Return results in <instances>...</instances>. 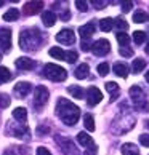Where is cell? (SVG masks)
<instances>
[{"label": "cell", "mask_w": 149, "mask_h": 155, "mask_svg": "<svg viewBox=\"0 0 149 155\" xmlns=\"http://www.w3.org/2000/svg\"><path fill=\"white\" fill-rule=\"evenodd\" d=\"M50 56L61 61V59H66V51H63L59 47H53V48H50Z\"/></svg>", "instance_id": "24"}, {"label": "cell", "mask_w": 149, "mask_h": 155, "mask_svg": "<svg viewBox=\"0 0 149 155\" xmlns=\"http://www.w3.org/2000/svg\"><path fill=\"white\" fill-rule=\"evenodd\" d=\"M88 71H90V67H88V64H80L77 69H76V72H74V75H76V78H79V80H82V78H85V77H88Z\"/></svg>", "instance_id": "19"}, {"label": "cell", "mask_w": 149, "mask_h": 155, "mask_svg": "<svg viewBox=\"0 0 149 155\" xmlns=\"http://www.w3.org/2000/svg\"><path fill=\"white\" fill-rule=\"evenodd\" d=\"M31 90H32V85L29 82H19V83H16L15 85V94L18 96V97H26L27 94L31 93Z\"/></svg>", "instance_id": "11"}, {"label": "cell", "mask_w": 149, "mask_h": 155, "mask_svg": "<svg viewBox=\"0 0 149 155\" xmlns=\"http://www.w3.org/2000/svg\"><path fill=\"white\" fill-rule=\"evenodd\" d=\"M11 48V31L10 29H0V50L10 51Z\"/></svg>", "instance_id": "10"}, {"label": "cell", "mask_w": 149, "mask_h": 155, "mask_svg": "<svg viewBox=\"0 0 149 155\" xmlns=\"http://www.w3.org/2000/svg\"><path fill=\"white\" fill-rule=\"evenodd\" d=\"M91 47H93V43H90L88 40H82V45H80V48H82L83 51H90Z\"/></svg>", "instance_id": "38"}, {"label": "cell", "mask_w": 149, "mask_h": 155, "mask_svg": "<svg viewBox=\"0 0 149 155\" xmlns=\"http://www.w3.org/2000/svg\"><path fill=\"white\" fill-rule=\"evenodd\" d=\"M122 153L124 155H140V150H138V147H136L135 144L127 142V144L122 146Z\"/></svg>", "instance_id": "21"}, {"label": "cell", "mask_w": 149, "mask_h": 155, "mask_svg": "<svg viewBox=\"0 0 149 155\" xmlns=\"http://www.w3.org/2000/svg\"><path fill=\"white\" fill-rule=\"evenodd\" d=\"M37 155H51L47 147H37Z\"/></svg>", "instance_id": "41"}, {"label": "cell", "mask_w": 149, "mask_h": 155, "mask_svg": "<svg viewBox=\"0 0 149 155\" xmlns=\"http://www.w3.org/2000/svg\"><path fill=\"white\" fill-rule=\"evenodd\" d=\"M77 141H79V144L82 146V147H85V150H90V149H95L96 147L93 139H91V136L87 134L85 131H80V133L77 134Z\"/></svg>", "instance_id": "12"}, {"label": "cell", "mask_w": 149, "mask_h": 155, "mask_svg": "<svg viewBox=\"0 0 149 155\" xmlns=\"http://www.w3.org/2000/svg\"><path fill=\"white\" fill-rule=\"evenodd\" d=\"M42 22L47 27H51V26H55V22H56V15L53 13V11H43L42 13Z\"/></svg>", "instance_id": "16"}, {"label": "cell", "mask_w": 149, "mask_h": 155, "mask_svg": "<svg viewBox=\"0 0 149 155\" xmlns=\"http://www.w3.org/2000/svg\"><path fill=\"white\" fill-rule=\"evenodd\" d=\"M42 45V34L37 29H26L19 35V47L24 51H34Z\"/></svg>", "instance_id": "2"}, {"label": "cell", "mask_w": 149, "mask_h": 155, "mask_svg": "<svg viewBox=\"0 0 149 155\" xmlns=\"http://www.w3.org/2000/svg\"><path fill=\"white\" fill-rule=\"evenodd\" d=\"M146 82H147V83H149V71H147V72H146Z\"/></svg>", "instance_id": "46"}, {"label": "cell", "mask_w": 149, "mask_h": 155, "mask_svg": "<svg viewBox=\"0 0 149 155\" xmlns=\"http://www.w3.org/2000/svg\"><path fill=\"white\" fill-rule=\"evenodd\" d=\"M131 7H133V3H131V2H125V3H122V11H124V13H128V11L131 10Z\"/></svg>", "instance_id": "40"}, {"label": "cell", "mask_w": 149, "mask_h": 155, "mask_svg": "<svg viewBox=\"0 0 149 155\" xmlns=\"http://www.w3.org/2000/svg\"><path fill=\"white\" fill-rule=\"evenodd\" d=\"M77 58H79V56H77L76 51H67V53H66V61L69 62V64L76 62V61H77Z\"/></svg>", "instance_id": "35"}, {"label": "cell", "mask_w": 149, "mask_h": 155, "mask_svg": "<svg viewBox=\"0 0 149 155\" xmlns=\"http://www.w3.org/2000/svg\"><path fill=\"white\" fill-rule=\"evenodd\" d=\"M114 26L119 29V32H124V31L128 29V24H127V21H125L124 18H116L114 19Z\"/></svg>", "instance_id": "29"}, {"label": "cell", "mask_w": 149, "mask_h": 155, "mask_svg": "<svg viewBox=\"0 0 149 155\" xmlns=\"http://www.w3.org/2000/svg\"><path fill=\"white\" fill-rule=\"evenodd\" d=\"M69 18H71V13H69V11H64V13L61 15V19H63V21H67Z\"/></svg>", "instance_id": "43"}, {"label": "cell", "mask_w": 149, "mask_h": 155, "mask_svg": "<svg viewBox=\"0 0 149 155\" xmlns=\"http://www.w3.org/2000/svg\"><path fill=\"white\" fill-rule=\"evenodd\" d=\"M10 78H11V72L8 71L7 67L0 66V85H3L5 82H8Z\"/></svg>", "instance_id": "27"}, {"label": "cell", "mask_w": 149, "mask_h": 155, "mask_svg": "<svg viewBox=\"0 0 149 155\" xmlns=\"http://www.w3.org/2000/svg\"><path fill=\"white\" fill-rule=\"evenodd\" d=\"M119 51H120V54H122V56H125V58H131V54H133L131 48H128V47H122Z\"/></svg>", "instance_id": "37"}, {"label": "cell", "mask_w": 149, "mask_h": 155, "mask_svg": "<svg viewBox=\"0 0 149 155\" xmlns=\"http://www.w3.org/2000/svg\"><path fill=\"white\" fill-rule=\"evenodd\" d=\"M2 5H3V0H0V7H2Z\"/></svg>", "instance_id": "49"}, {"label": "cell", "mask_w": 149, "mask_h": 155, "mask_svg": "<svg viewBox=\"0 0 149 155\" xmlns=\"http://www.w3.org/2000/svg\"><path fill=\"white\" fill-rule=\"evenodd\" d=\"M56 115H58L66 125L74 126L77 123L79 117H80V110L76 104H72L71 101L66 99V97H59L58 104H56Z\"/></svg>", "instance_id": "1"}, {"label": "cell", "mask_w": 149, "mask_h": 155, "mask_svg": "<svg viewBox=\"0 0 149 155\" xmlns=\"http://www.w3.org/2000/svg\"><path fill=\"white\" fill-rule=\"evenodd\" d=\"M42 7H43L42 2H27L24 5V13L26 15H36L42 10Z\"/></svg>", "instance_id": "14"}, {"label": "cell", "mask_w": 149, "mask_h": 155, "mask_svg": "<svg viewBox=\"0 0 149 155\" xmlns=\"http://www.w3.org/2000/svg\"><path fill=\"white\" fill-rule=\"evenodd\" d=\"M13 118L18 120L19 123H24L26 120H27V110H26V107H16L15 110H13Z\"/></svg>", "instance_id": "18"}, {"label": "cell", "mask_w": 149, "mask_h": 155, "mask_svg": "<svg viewBox=\"0 0 149 155\" xmlns=\"http://www.w3.org/2000/svg\"><path fill=\"white\" fill-rule=\"evenodd\" d=\"M112 71H114V74H116L117 77H127L128 75V67L124 64V62H116L114 64V67H112Z\"/></svg>", "instance_id": "17"}, {"label": "cell", "mask_w": 149, "mask_h": 155, "mask_svg": "<svg viewBox=\"0 0 149 155\" xmlns=\"http://www.w3.org/2000/svg\"><path fill=\"white\" fill-rule=\"evenodd\" d=\"M140 142L144 147H149V134H141L140 136Z\"/></svg>", "instance_id": "39"}, {"label": "cell", "mask_w": 149, "mask_h": 155, "mask_svg": "<svg viewBox=\"0 0 149 155\" xmlns=\"http://www.w3.org/2000/svg\"><path fill=\"white\" fill-rule=\"evenodd\" d=\"M146 53H149V45H147V47H146Z\"/></svg>", "instance_id": "48"}, {"label": "cell", "mask_w": 149, "mask_h": 155, "mask_svg": "<svg viewBox=\"0 0 149 155\" xmlns=\"http://www.w3.org/2000/svg\"><path fill=\"white\" fill-rule=\"evenodd\" d=\"M83 125H85V128H87L88 131H95V120H93V115L87 114V115L83 117Z\"/></svg>", "instance_id": "28"}, {"label": "cell", "mask_w": 149, "mask_h": 155, "mask_svg": "<svg viewBox=\"0 0 149 155\" xmlns=\"http://www.w3.org/2000/svg\"><path fill=\"white\" fill-rule=\"evenodd\" d=\"M112 27H114V19H111V18H103V19L100 21V29H101L103 32H111Z\"/></svg>", "instance_id": "22"}, {"label": "cell", "mask_w": 149, "mask_h": 155, "mask_svg": "<svg viewBox=\"0 0 149 155\" xmlns=\"http://www.w3.org/2000/svg\"><path fill=\"white\" fill-rule=\"evenodd\" d=\"M133 40H135V43H136V45L144 43V42H146V32H143V31H136V32H133Z\"/></svg>", "instance_id": "30"}, {"label": "cell", "mask_w": 149, "mask_h": 155, "mask_svg": "<svg viewBox=\"0 0 149 155\" xmlns=\"http://www.w3.org/2000/svg\"><path fill=\"white\" fill-rule=\"evenodd\" d=\"M18 18H19V10H18V8H10L7 13L3 15V19H5V21H8V22L16 21Z\"/></svg>", "instance_id": "23"}, {"label": "cell", "mask_w": 149, "mask_h": 155, "mask_svg": "<svg viewBox=\"0 0 149 155\" xmlns=\"http://www.w3.org/2000/svg\"><path fill=\"white\" fill-rule=\"evenodd\" d=\"M48 131H50L48 126H40V128L37 130V133H39V134H42V133H48Z\"/></svg>", "instance_id": "42"}, {"label": "cell", "mask_w": 149, "mask_h": 155, "mask_svg": "<svg viewBox=\"0 0 149 155\" xmlns=\"http://www.w3.org/2000/svg\"><path fill=\"white\" fill-rule=\"evenodd\" d=\"M107 2H95V5H96V8H104L103 5H106Z\"/></svg>", "instance_id": "44"}, {"label": "cell", "mask_w": 149, "mask_h": 155, "mask_svg": "<svg viewBox=\"0 0 149 155\" xmlns=\"http://www.w3.org/2000/svg\"><path fill=\"white\" fill-rule=\"evenodd\" d=\"M0 59H2V53H0Z\"/></svg>", "instance_id": "50"}, {"label": "cell", "mask_w": 149, "mask_h": 155, "mask_svg": "<svg viewBox=\"0 0 149 155\" xmlns=\"http://www.w3.org/2000/svg\"><path fill=\"white\" fill-rule=\"evenodd\" d=\"M144 125H146V128H149V120H146V123H144Z\"/></svg>", "instance_id": "47"}, {"label": "cell", "mask_w": 149, "mask_h": 155, "mask_svg": "<svg viewBox=\"0 0 149 155\" xmlns=\"http://www.w3.org/2000/svg\"><path fill=\"white\" fill-rule=\"evenodd\" d=\"M130 96H131V99L135 101V104H136V107H138L140 110L149 112V102L146 101L144 93H143V90L140 87H131L130 88Z\"/></svg>", "instance_id": "4"}, {"label": "cell", "mask_w": 149, "mask_h": 155, "mask_svg": "<svg viewBox=\"0 0 149 155\" xmlns=\"http://www.w3.org/2000/svg\"><path fill=\"white\" fill-rule=\"evenodd\" d=\"M10 134H13L16 137H21V139H31V130L27 128V126L24 123H19V125H16L15 128H11L10 126Z\"/></svg>", "instance_id": "8"}, {"label": "cell", "mask_w": 149, "mask_h": 155, "mask_svg": "<svg viewBox=\"0 0 149 155\" xmlns=\"http://www.w3.org/2000/svg\"><path fill=\"white\" fill-rule=\"evenodd\" d=\"M144 67H146V61L144 59H141V58H136L133 61V64H131V69H133V72L135 74H138L141 71H144Z\"/></svg>", "instance_id": "25"}, {"label": "cell", "mask_w": 149, "mask_h": 155, "mask_svg": "<svg viewBox=\"0 0 149 155\" xmlns=\"http://www.w3.org/2000/svg\"><path fill=\"white\" fill-rule=\"evenodd\" d=\"M43 75L50 78L51 82H63V80H66L67 72L58 64H47L43 67Z\"/></svg>", "instance_id": "3"}, {"label": "cell", "mask_w": 149, "mask_h": 155, "mask_svg": "<svg viewBox=\"0 0 149 155\" xmlns=\"http://www.w3.org/2000/svg\"><path fill=\"white\" fill-rule=\"evenodd\" d=\"M15 64L19 71H31V69H34V66H36V62L31 58H18Z\"/></svg>", "instance_id": "13"}, {"label": "cell", "mask_w": 149, "mask_h": 155, "mask_svg": "<svg viewBox=\"0 0 149 155\" xmlns=\"http://www.w3.org/2000/svg\"><path fill=\"white\" fill-rule=\"evenodd\" d=\"M3 155H15V152H13V149H7V150L3 152Z\"/></svg>", "instance_id": "45"}, {"label": "cell", "mask_w": 149, "mask_h": 155, "mask_svg": "<svg viewBox=\"0 0 149 155\" xmlns=\"http://www.w3.org/2000/svg\"><path fill=\"white\" fill-rule=\"evenodd\" d=\"M117 42L122 45V47H128L130 37L127 35V32H117Z\"/></svg>", "instance_id": "31"}, {"label": "cell", "mask_w": 149, "mask_h": 155, "mask_svg": "<svg viewBox=\"0 0 149 155\" xmlns=\"http://www.w3.org/2000/svg\"><path fill=\"white\" fill-rule=\"evenodd\" d=\"M47 101H48V90L43 85H39L34 90V106L37 107V110H40V107L47 104Z\"/></svg>", "instance_id": "5"}, {"label": "cell", "mask_w": 149, "mask_h": 155, "mask_svg": "<svg viewBox=\"0 0 149 155\" xmlns=\"http://www.w3.org/2000/svg\"><path fill=\"white\" fill-rule=\"evenodd\" d=\"M56 42H59L61 45H72L76 42V35L71 29H63L56 34Z\"/></svg>", "instance_id": "7"}, {"label": "cell", "mask_w": 149, "mask_h": 155, "mask_svg": "<svg viewBox=\"0 0 149 155\" xmlns=\"http://www.w3.org/2000/svg\"><path fill=\"white\" fill-rule=\"evenodd\" d=\"M10 102H11V99H10V96L7 93H0V109L8 107Z\"/></svg>", "instance_id": "32"}, {"label": "cell", "mask_w": 149, "mask_h": 155, "mask_svg": "<svg viewBox=\"0 0 149 155\" xmlns=\"http://www.w3.org/2000/svg\"><path fill=\"white\" fill-rule=\"evenodd\" d=\"M85 97H87V102H88V106H96L98 102L103 99V94H101V91L96 88V87H90L87 90V94H85Z\"/></svg>", "instance_id": "9"}, {"label": "cell", "mask_w": 149, "mask_h": 155, "mask_svg": "<svg viewBox=\"0 0 149 155\" xmlns=\"http://www.w3.org/2000/svg\"><path fill=\"white\" fill-rule=\"evenodd\" d=\"M76 7L79 11H87L88 10V3L83 2V0H76Z\"/></svg>", "instance_id": "36"}, {"label": "cell", "mask_w": 149, "mask_h": 155, "mask_svg": "<svg viewBox=\"0 0 149 155\" xmlns=\"http://www.w3.org/2000/svg\"><path fill=\"white\" fill-rule=\"evenodd\" d=\"M106 90L111 93L112 99H116V96L119 94V85H117L116 82H107V83H106Z\"/></svg>", "instance_id": "26"}, {"label": "cell", "mask_w": 149, "mask_h": 155, "mask_svg": "<svg viewBox=\"0 0 149 155\" xmlns=\"http://www.w3.org/2000/svg\"><path fill=\"white\" fill-rule=\"evenodd\" d=\"M96 71H98V74H100L101 77H106L107 72H109V64H107V62H103V64L98 66V69H96Z\"/></svg>", "instance_id": "34"}, {"label": "cell", "mask_w": 149, "mask_h": 155, "mask_svg": "<svg viewBox=\"0 0 149 155\" xmlns=\"http://www.w3.org/2000/svg\"><path fill=\"white\" fill-rule=\"evenodd\" d=\"M95 31H96V27L93 24H85V26H80L79 27V34H80V37H82L83 40L90 38L95 34Z\"/></svg>", "instance_id": "15"}, {"label": "cell", "mask_w": 149, "mask_h": 155, "mask_svg": "<svg viewBox=\"0 0 149 155\" xmlns=\"http://www.w3.org/2000/svg\"><path fill=\"white\" fill-rule=\"evenodd\" d=\"M67 93L69 94H72L76 99H82V97H85V91H83V88H80V87H77V85H72V87H69L67 88Z\"/></svg>", "instance_id": "20"}, {"label": "cell", "mask_w": 149, "mask_h": 155, "mask_svg": "<svg viewBox=\"0 0 149 155\" xmlns=\"http://www.w3.org/2000/svg\"><path fill=\"white\" fill-rule=\"evenodd\" d=\"M146 19H149V18H147V15L144 13V11H136V13L133 15V21L135 22H144Z\"/></svg>", "instance_id": "33"}, {"label": "cell", "mask_w": 149, "mask_h": 155, "mask_svg": "<svg viewBox=\"0 0 149 155\" xmlns=\"http://www.w3.org/2000/svg\"><path fill=\"white\" fill-rule=\"evenodd\" d=\"M91 51L96 54V56H104L111 51V43L107 42L106 38H101V40H96L91 47Z\"/></svg>", "instance_id": "6"}]
</instances>
